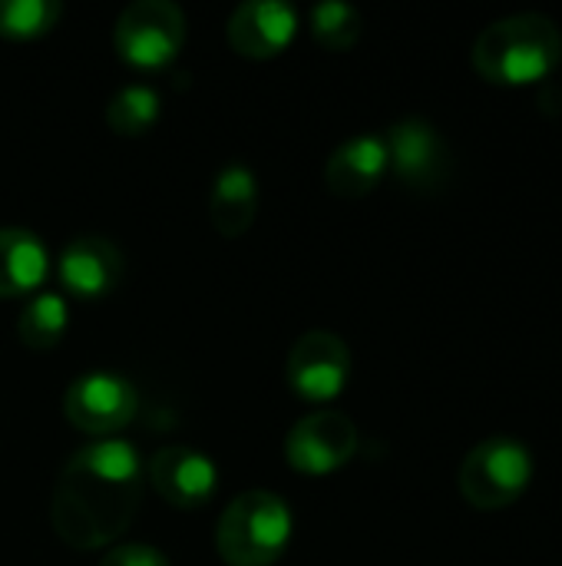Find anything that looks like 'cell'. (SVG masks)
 Wrapping results in <instances>:
<instances>
[{
	"label": "cell",
	"instance_id": "cell-1",
	"mask_svg": "<svg viewBox=\"0 0 562 566\" xmlns=\"http://www.w3.org/2000/svg\"><path fill=\"white\" fill-rule=\"evenodd\" d=\"M142 461L129 441L103 438L79 448L60 471L50 524L73 551H99L119 541L142 504Z\"/></svg>",
	"mask_w": 562,
	"mask_h": 566
},
{
	"label": "cell",
	"instance_id": "cell-2",
	"mask_svg": "<svg viewBox=\"0 0 562 566\" xmlns=\"http://www.w3.org/2000/svg\"><path fill=\"white\" fill-rule=\"evenodd\" d=\"M470 60L487 83L530 86L560 66L562 33L543 13H513L484 27Z\"/></svg>",
	"mask_w": 562,
	"mask_h": 566
},
{
	"label": "cell",
	"instance_id": "cell-3",
	"mask_svg": "<svg viewBox=\"0 0 562 566\" xmlns=\"http://www.w3.org/2000/svg\"><path fill=\"white\" fill-rule=\"evenodd\" d=\"M291 541V511L272 491L238 494L219 517L215 551L229 566H275Z\"/></svg>",
	"mask_w": 562,
	"mask_h": 566
},
{
	"label": "cell",
	"instance_id": "cell-4",
	"mask_svg": "<svg viewBox=\"0 0 562 566\" xmlns=\"http://www.w3.org/2000/svg\"><path fill=\"white\" fill-rule=\"evenodd\" d=\"M533 481V458L523 441L487 438L460 464V494L477 511L513 507Z\"/></svg>",
	"mask_w": 562,
	"mask_h": 566
},
{
	"label": "cell",
	"instance_id": "cell-5",
	"mask_svg": "<svg viewBox=\"0 0 562 566\" xmlns=\"http://www.w3.org/2000/svg\"><path fill=\"white\" fill-rule=\"evenodd\" d=\"M116 53L139 70H159L185 43V13L172 0H132L113 27Z\"/></svg>",
	"mask_w": 562,
	"mask_h": 566
},
{
	"label": "cell",
	"instance_id": "cell-6",
	"mask_svg": "<svg viewBox=\"0 0 562 566\" xmlns=\"http://www.w3.org/2000/svg\"><path fill=\"white\" fill-rule=\"evenodd\" d=\"M384 146H388V169L411 192H437L447 186L454 156L434 123L421 116H407L388 129Z\"/></svg>",
	"mask_w": 562,
	"mask_h": 566
},
{
	"label": "cell",
	"instance_id": "cell-7",
	"mask_svg": "<svg viewBox=\"0 0 562 566\" xmlns=\"http://www.w3.org/2000/svg\"><path fill=\"white\" fill-rule=\"evenodd\" d=\"M136 385L116 371H86L63 395L66 421L93 438H109L113 431H123L136 418Z\"/></svg>",
	"mask_w": 562,
	"mask_h": 566
},
{
	"label": "cell",
	"instance_id": "cell-8",
	"mask_svg": "<svg viewBox=\"0 0 562 566\" xmlns=\"http://www.w3.org/2000/svg\"><path fill=\"white\" fill-rule=\"evenodd\" d=\"M285 378H288V388L301 401H311V405L335 401L351 378V352L344 338L335 332H321V328L305 332L288 352Z\"/></svg>",
	"mask_w": 562,
	"mask_h": 566
},
{
	"label": "cell",
	"instance_id": "cell-9",
	"mask_svg": "<svg viewBox=\"0 0 562 566\" xmlns=\"http://www.w3.org/2000/svg\"><path fill=\"white\" fill-rule=\"evenodd\" d=\"M358 454V428L341 411H315L285 434V461L308 478H325Z\"/></svg>",
	"mask_w": 562,
	"mask_h": 566
},
{
	"label": "cell",
	"instance_id": "cell-10",
	"mask_svg": "<svg viewBox=\"0 0 562 566\" xmlns=\"http://www.w3.org/2000/svg\"><path fill=\"white\" fill-rule=\"evenodd\" d=\"M149 484L169 507L192 511L215 497L219 468L195 448H159L149 458Z\"/></svg>",
	"mask_w": 562,
	"mask_h": 566
},
{
	"label": "cell",
	"instance_id": "cell-11",
	"mask_svg": "<svg viewBox=\"0 0 562 566\" xmlns=\"http://www.w3.org/2000/svg\"><path fill=\"white\" fill-rule=\"evenodd\" d=\"M123 252L106 235H76L63 245L56 259L60 285L79 298H103L123 279Z\"/></svg>",
	"mask_w": 562,
	"mask_h": 566
},
{
	"label": "cell",
	"instance_id": "cell-12",
	"mask_svg": "<svg viewBox=\"0 0 562 566\" xmlns=\"http://www.w3.org/2000/svg\"><path fill=\"white\" fill-rule=\"evenodd\" d=\"M298 30V10L285 0H248L229 17V43L235 53L252 60H268L282 53Z\"/></svg>",
	"mask_w": 562,
	"mask_h": 566
},
{
	"label": "cell",
	"instance_id": "cell-13",
	"mask_svg": "<svg viewBox=\"0 0 562 566\" xmlns=\"http://www.w3.org/2000/svg\"><path fill=\"white\" fill-rule=\"evenodd\" d=\"M388 172V146L378 133L344 139L325 163V182L341 199L368 196Z\"/></svg>",
	"mask_w": 562,
	"mask_h": 566
},
{
	"label": "cell",
	"instance_id": "cell-14",
	"mask_svg": "<svg viewBox=\"0 0 562 566\" xmlns=\"http://www.w3.org/2000/svg\"><path fill=\"white\" fill-rule=\"evenodd\" d=\"M209 216L225 239H235L252 229L258 216V179L245 163H225L215 172L209 192Z\"/></svg>",
	"mask_w": 562,
	"mask_h": 566
},
{
	"label": "cell",
	"instance_id": "cell-15",
	"mask_svg": "<svg viewBox=\"0 0 562 566\" xmlns=\"http://www.w3.org/2000/svg\"><path fill=\"white\" fill-rule=\"evenodd\" d=\"M50 269L46 245L26 229H0V298L33 292Z\"/></svg>",
	"mask_w": 562,
	"mask_h": 566
},
{
	"label": "cell",
	"instance_id": "cell-16",
	"mask_svg": "<svg viewBox=\"0 0 562 566\" xmlns=\"http://www.w3.org/2000/svg\"><path fill=\"white\" fill-rule=\"evenodd\" d=\"M66 318H70V312H66L63 295H56V292H40V295H33V298L23 305L20 322H17V335H20V342H23L26 348H33V352H50V348H56V345L63 342V335H66Z\"/></svg>",
	"mask_w": 562,
	"mask_h": 566
},
{
	"label": "cell",
	"instance_id": "cell-17",
	"mask_svg": "<svg viewBox=\"0 0 562 566\" xmlns=\"http://www.w3.org/2000/svg\"><path fill=\"white\" fill-rule=\"evenodd\" d=\"M159 93L146 83H129L119 93L109 96L106 103V123L119 136H142L146 129L156 126L159 119Z\"/></svg>",
	"mask_w": 562,
	"mask_h": 566
},
{
	"label": "cell",
	"instance_id": "cell-18",
	"mask_svg": "<svg viewBox=\"0 0 562 566\" xmlns=\"http://www.w3.org/2000/svg\"><path fill=\"white\" fill-rule=\"evenodd\" d=\"M63 17L60 0H0V36L36 40L50 33Z\"/></svg>",
	"mask_w": 562,
	"mask_h": 566
},
{
	"label": "cell",
	"instance_id": "cell-19",
	"mask_svg": "<svg viewBox=\"0 0 562 566\" xmlns=\"http://www.w3.org/2000/svg\"><path fill=\"white\" fill-rule=\"evenodd\" d=\"M364 33V17L344 0H325L311 7V36L328 50H351Z\"/></svg>",
	"mask_w": 562,
	"mask_h": 566
},
{
	"label": "cell",
	"instance_id": "cell-20",
	"mask_svg": "<svg viewBox=\"0 0 562 566\" xmlns=\"http://www.w3.org/2000/svg\"><path fill=\"white\" fill-rule=\"evenodd\" d=\"M99 566H172L169 557L149 544H123V547H113Z\"/></svg>",
	"mask_w": 562,
	"mask_h": 566
}]
</instances>
